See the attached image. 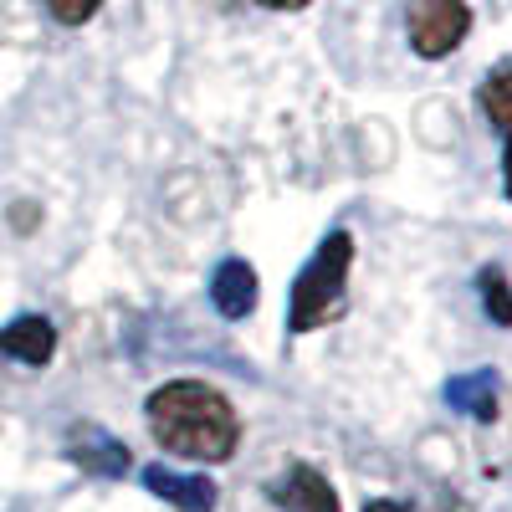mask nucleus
Masks as SVG:
<instances>
[{"label": "nucleus", "mask_w": 512, "mask_h": 512, "mask_svg": "<svg viewBox=\"0 0 512 512\" xmlns=\"http://www.w3.org/2000/svg\"><path fill=\"white\" fill-rule=\"evenodd\" d=\"M149 415V436L169 451V456H185V461H205V466H221L236 456L241 446V420L231 410V400L205 379H169L149 395L144 405Z\"/></svg>", "instance_id": "obj_1"}, {"label": "nucleus", "mask_w": 512, "mask_h": 512, "mask_svg": "<svg viewBox=\"0 0 512 512\" xmlns=\"http://www.w3.org/2000/svg\"><path fill=\"white\" fill-rule=\"evenodd\" d=\"M349 267H354V236L328 231L318 241V251L308 256V267L292 282L287 333H313V328H328L333 318H344V308H349Z\"/></svg>", "instance_id": "obj_2"}, {"label": "nucleus", "mask_w": 512, "mask_h": 512, "mask_svg": "<svg viewBox=\"0 0 512 512\" xmlns=\"http://www.w3.org/2000/svg\"><path fill=\"white\" fill-rule=\"evenodd\" d=\"M466 31H472V6L466 0H410V11H405L410 52L425 62L451 57L466 41Z\"/></svg>", "instance_id": "obj_3"}, {"label": "nucleus", "mask_w": 512, "mask_h": 512, "mask_svg": "<svg viewBox=\"0 0 512 512\" xmlns=\"http://www.w3.org/2000/svg\"><path fill=\"white\" fill-rule=\"evenodd\" d=\"M267 497L282 507V512H344L338 507V492L328 487V477L308 461H287L282 472L267 482Z\"/></svg>", "instance_id": "obj_4"}, {"label": "nucleus", "mask_w": 512, "mask_h": 512, "mask_svg": "<svg viewBox=\"0 0 512 512\" xmlns=\"http://www.w3.org/2000/svg\"><path fill=\"white\" fill-rule=\"evenodd\" d=\"M0 354L16 359V364H31V369L52 364V354H57V328L41 318V313H21V318H11L6 328H0Z\"/></svg>", "instance_id": "obj_5"}, {"label": "nucleus", "mask_w": 512, "mask_h": 512, "mask_svg": "<svg viewBox=\"0 0 512 512\" xmlns=\"http://www.w3.org/2000/svg\"><path fill=\"white\" fill-rule=\"evenodd\" d=\"M144 487L180 512H210L216 507V482L195 477V472H175V466H144Z\"/></svg>", "instance_id": "obj_6"}, {"label": "nucleus", "mask_w": 512, "mask_h": 512, "mask_svg": "<svg viewBox=\"0 0 512 512\" xmlns=\"http://www.w3.org/2000/svg\"><path fill=\"white\" fill-rule=\"evenodd\" d=\"M256 297H262L256 267L241 262V256H226V262L216 267V277H210V303H216V313L221 318H246L256 308Z\"/></svg>", "instance_id": "obj_7"}, {"label": "nucleus", "mask_w": 512, "mask_h": 512, "mask_svg": "<svg viewBox=\"0 0 512 512\" xmlns=\"http://www.w3.org/2000/svg\"><path fill=\"white\" fill-rule=\"evenodd\" d=\"M72 436L77 441L67 446V456L82 466V472H93V477H123L128 472V446H118L113 436H103L98 425H77Z\"/></svg>", "instance_id": "obj_8"}, {"label": "nucleus", "mask_w": 512, "mask_h": 512, "mask_svg": "<svg viewBox=\"0 0 512 512\" xmlns=\"http://www.w3.org/2000/svg\"><path fill=\"white\" fill-rule=\"evenodd\" d=\"M497 374L492 369H472V374H456L451 384H446V400H451V410H461V415H472V420H497Z\"/></svg>", "instance_id": "obj_9"}, {"label": "nucleus", "mask_w": 512, "mask_h": 512, "mask_svg": "<svg viewBox=\"0 0 512 512\" xmlns=\"http://www.w3.org/2000/svg\"><path fill=\"white\" fill-rule=\"evenodd\" d=\"M477 103H482L487 123H497V128H507V134H512V67H502V72H492L482 82Z\"/></svg>", "instance_id": "obj_10"}, {"label": "nucleus", "mask_w": 512, "mask_h": 512, "mask_svg": "<svg viewBox=\"0 0 512 512\" xmlns=\"http://www.w3.org/2000/svg\"><path fill=\"white\" fill-rule=\"evenodd\" d=\"M477 292H482L487 318L502 323V328H512V282H507V272L502 267H482L477 272Z\"/></svg>", "instance_id": "obj_11"}, {"label": "nucleus", "mask_w": 512, "mask_h": 512, "mask_svg": "<svg viewBox=\"0 0 512 512\" xmlns=\"http://www.w3.org/2000/svg\"><path fill=\"white\" fill-rule=\"evenodd\" d=\"M98 6H103V0H47V11H52L62 26H88V21L98 16Z\"/></svg>", "instance_id": "obj_12"}, {"label": "nucleus", "mask_w": 512, "mask_h": 512, "mask_svg": "<svg viewBox=\"0 0 512 512\" xmlns=\"http://www.w3.org/2000/svg\"><path fill=\"white\" fill-rule=\"evenodd\" d=\"M364 512H410V507L395 502V497H374V502H364Z\"/></svg>", "instance_id": "obj_13"}, {"label": "nucleus", "mask_w": 512, "mask_h": 512, "mask_svg": "<svg viewBox=\"0 0 512 512\" xmlns=\"http://www.w3.org/2000/svg\"><path fill=\"white\" fill-rule=\"evenodd\" d=\"M256 6H267V11H303V6H313V0H256Z\"/></svg>", "instance_id": "obj_14"}, {"label": "nucleus", "mask_w": 512, "mask_h": 512, "mask_svg": "<svg viewBox=\"0 0 512 512\" xmlns=\"http://www.w3.org/2000/svg\"><path fill=\"white\" fill-rule=\"evenodd\" d=\"M502 180H507V200H512V139H507V154H502Z\"/></svg>", "instance_id": "obj_15"}]
</instances>
